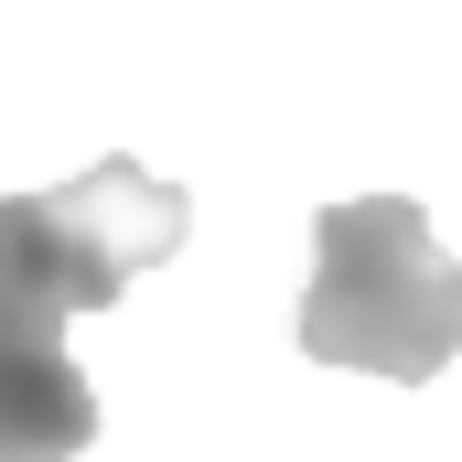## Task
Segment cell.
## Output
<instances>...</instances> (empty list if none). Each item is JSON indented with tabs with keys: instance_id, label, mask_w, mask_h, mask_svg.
<instances>
[{
	"instance_id": "obj_1",
	"label": "cell",
	"mask_w": 462,
	"mask_h": 462,
	"mask_svg": "<svg viewBox=\"0 0 462 462\" xmlns=\"http://www.w3.org/2000/svg\"><path fill=\"white\" fill-rule=\"evenodd\" d=\"M183 194L140 162H97L54 194L0 205V462H76L97 398L65 365V323L108 312L140 269L183 247Z\"/></svg>"
},
{
	"instance_id": "obj_2",
	"label": "cell",
	"mask_w": 462,
	"mask_h": 462,
	"mask_svg": "<svg viewBox=\"0 0 462 462\" xmlns=\"http://www.w3.org/2000/svg\"><path fill=\"white\" fill-rule=\"evenodd\" d=\"M301 355L355 376H441L462 355V269L441 258L409 194H355L312 216V280H301Z\"/></svg>"
}]
</instances>
